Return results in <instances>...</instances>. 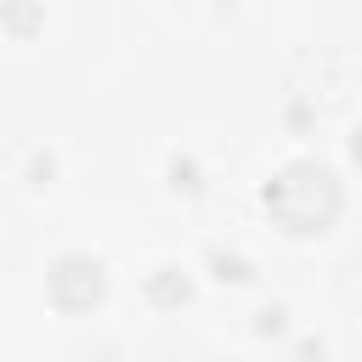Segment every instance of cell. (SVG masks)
Returning <instances> with one entry per match:
<instances>
[{
	"label": "cell",
	"mask_w": 362,
	"mask_h": 362,
	"mask_svg": "<svg viewBox=\"0 0 362 362\" xmlns=\"http://www.w3.org/2000/svg\"><path fill=\"white\" fill-rule=\"evenodd\" d=\"M339 209H345V192H339L334 170H322V164H311V158L283 164V170L272 175V187H266V215H272L283 232H294V238L328 232V226L339 221Z\"/></svg>",
	"instance_id": "1"
},
{
	"label": "cell",
	"mask_w": 362,
	"mask_h": 362,
	"mask_svg": "<svg viewBox=\"0 0 362 362\" xmlns=\"http://www.w3.org/2000/svg\"><path fill=\"white\" fill-rule=\"evenodd\" d=\"M351 153H356V164H362V130H356V141H351Z\"/></svg>",
	"instance_id": "3"
},
{
	"label": "cell",
	"mask_w": 362,
	"mask_h": 362,
	"mask_svg": "<svg viewBox=\"0 0 362 362\" xmlns=\"http://www.w3.org/2000/svg\"><path fill=\"white\" fill-rule=\"evenodd\" d=\"M45 294H51L57 311H90V305H102L107 277H102V266L90 255H62L51 266V277H45Z\"/></svg>",
	"instance_id": "2"
}]
</instances>
